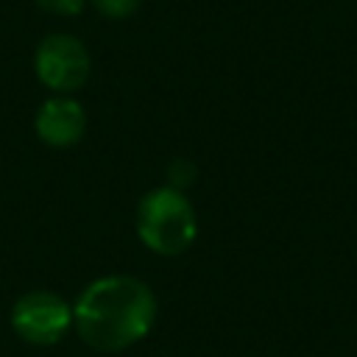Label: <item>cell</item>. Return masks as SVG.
<instances>
[{"label":"cell","instance_id":"cell-1","mask_svg":"<svg viewBox=\"0 0 357 357\" xmlns=\"http://www.w3.org/2000/svg\"><path fill=\"white\" fill-rule=\"evenodd\" d=\"M156 324L153 290L126 273L100 276L73 304V326L95 351H123L139 343Z\"/></svg>","mask_w":357,"mask_h":357},{"label":"cell","instance_id":"cell-2","mask_svg":"<svg viewBox=\"0 0 357 357\" xmlns=\"http://www.w3.org/2000/svg\"><path fill=\"white\" fill-rule=\"evenodd\" d=\"M137 234L153 254L176 257L187 251L198 234V215L184 190L156 187L137 204Z\"/></svg>","mask_w":357,"mask_h":357},{"label":"cell","instance_id":"cell-3","mask_svg":"<svg viewBox=\"0 0 357 357\" xmlns=\"http://www.w3.org/2000/svg\"><path fill=\"white\" fill-rule=\"evenodd\" d=\"M73 326V304L53 290H31L11 307V329L33 346L59 343Z\"/></svg>","mask_w":357,"mask_h":357},{"label":"cell","instance_id":"cell-4","mask_svg":"<svg viewBox=\"0 0 357 357\" xmlns=\"http://www.w3.org/2000/svg\"><path fill=\"white\" fill-rule=\"evenodd\" d=\"M33 70L47 89H53L56 95H70L89 78V53L75 36L53 33L39 42Z\"/></svg>","mask_w":357,"mask_h":357},{"label":"cell","instance_id":"cell-5","mask_svg":"<svg viewBox=\"0 0 357 357\" xmlns=\"http://www.w3.org/2000/svg\"><path fill=\"white\" fill-rule=\"evenodd\" d=\"M36 134L50 148H70L86 131V112L70 95H56L45 100L36 112Z\"/></svg>","mask_w":357,"mask_h":357},{"label":"cell","instance_id":"cell-6","mask_svg":"<svg viewBox=\"0 0 357 357\" xmlns=\"http://www.w3.org/2000/svg\"><path fill=\"white\" fill-rule=\"evenodd\" d=\"M95 8L103 14V17H112V20H123V17H131L137 8H139V0H92Z\"/></svg>","mask_w":357,"mask_h":357},{"label":"cell","instance_id":"cell-7","mask_svg":"<svg viewBox=\"0 0 357 357\" xmlns=\"http://www.w3.org/2000/svg\"><path fill=\"white\" fill-rule=\"evenodd\" d=\"M36 6L53 14H78L84 8V0H36Z\"/></svg>","mask_w":357,"mask_h":357}]
</instances>
